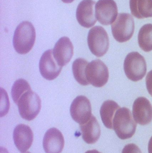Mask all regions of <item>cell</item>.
I'll use <instances>...</instances> for the list:
<instances>
[{"instance_id": "cell-10", "label": "cell", "mask_w": 152, "mask_h": 153, "mask_svg": "<svg viewBox=\"0 0 152 153\" xmlns=\"http://www.w3.org/2000/svg\"><path fill=\"white\" fill-rule=\"evenodd\" d=\"M39 68L42 76L46 80L51 81L59 75L62 67L59 65L54 59L52 50L49 49L41 56Z\"/></svg>"}, {"instance_id": "cell-14", "label": "cell", "mask_w": 152, "mask_h": 153, "mask_svg": "<svg viewBox=\"0 0 152 153\" xmlns=\"http://www.w3.org/2000/svg\"><path fill=\"white\" fill-rule=\"evenodd\" d=\"M64 146V139L61 132L55 128L48 129L43 139V147L46 153H61Z\"/></svg>"}, {"instance_id": "cell-7", "label": "cell", "mask_w": 152, "mask_h": 153, "mask_svg": "<svg viewBox=\"0 0 152 153\" xmlns=\"http://www.w3.org/2000/svg\"><path fill=\"white\" fill-rule=\"evenodd\" d=\"M86 76L89 84L96 87L104 86L109 78V71L106 65L101 60H93L87 64Z\"/></svg>"}, {"instance_id": "cell-12", "label": "cell", "mask_w": 152, "mask_h": 153, "mask_svg": "<svg viewBox=\"0 0 152 153\" xmlns=\"http://www.w3.org/2000/svg\"><path fill=\"white\" fill-rule=\"evenodd\" d=\"M133 114L137 123L142 126L150 124L152 121V106L145 97L137 98L134 102Z\"/></svg>"}, {"instance_id": "cell-28", "label": "cell", "mask_w": 152, "mask_h": 153, "mask_svg": "<svg viewBox=\"0 0 152 153\" xmlns=\"http://www.w3.org/2000/svg\"></svg>"}, {"instance_id": "cell-5", "label": "cell", "mask_w": 152, "mask_h": 153, "mask_svg": "<svg viewBox=\"0 0 152 153\" xmlns=\"http://www.w3.org/2000/svg\"><path fill=\"white\" fill-rule=\"evenodd\" d=\"M112 35L116 41L124 43L132 37L134 32V18L128 13H120L111 26Z\"/></svg>"}, {"instance_id": "cell-4", "label": "cell", "mask_w": 152, "mask_h": 153, "mask_svg": "<svg viewBox=\"0 0 152 153\" xmlns=\"http://www.w3.org/2000/svg\"><path fill=\"white\" fill-rule=\"evenodd\" d=\"M124 69L129 79L134 82H137L142 79L146 74V61L144 57L138 52H132L126 56Z\"/></svg>"}, {"instance_id": "cell-19", "label": "cell", "mask_w": 152, "mask_h": 153, "mask_svg": "<svg viewBox=\"0 0 152 153\" xmlns=\"http://www.w3.org/2000/svg\"><path fill=\"white\" fill-rule=\"evenodd\" d=\"M138 44L145 52L152 50V24H146L140 29L138 35Z\"/></svg>"}, {"instance_id": "cell-18", "label": "cell", "mask_w": 152, "mask_h": 153, "mask_svg": "<svg viewBox=\"0 0 152 153\" xmlns=\"http://www.w3.org/2000/svg\"><path fill=\"white\" fill-rule=\"evenodd\" d=\"M120 108L117 102L111 100H108L103 103L100 109V115L104 125L107 128L113 129V119L117 111Z\"/></svg>"}, {"instance_id": "cell-3", "label": "cell", "mask_w": 152, "mask_h": 153, "mask_svg": "<svg viewBox=\"0 0 152 153\" xmlns=\"http://www.w3.org/2000/svg\"><path fill=\"white\" fill-rule=\"evenodd\" d=\"M17 104L21 117L28 121L35 118L41 108V99L32 90L24 93Z\"/></svg>"}, {"instance_id": "cell-21", "label": "cell", "mask_w": 152, "mask_h": 153, "mask_svg": "<svg viewBox=\"0 0 152 153\" xmlns=\"http://www.w3.org/2000/svg\"><path fill=\"white\" fill-rule=\"evenodd\" d=\"M31 90L30 85L26 80L19 79L15 81L11 90L12 97L14 102L17 104L21 96L24 93Z\"/></svg>"}, {"instance_id": "cell-1", "label": "cell", "mask_w": 152, "mask_h": 153, "mask_svg": "<svg viewBox=\"0 0 152 153\" xmlns=\"http://www.w3.org/2000/svg\"><path fill=\"white\" fill-rule=\"evenodd\" d=\"M35 39V30L33 24L28 21L22 22L14 32L13 47L18 53L26 54L33 48Z\"/></svg>"}, {"instance_id": "cell-6", "label": "cell", "mask_w": 152, "mask_h": 153, "mask_svg": "<svg viewBox=\"0 0 152 153\" xmlns=\"http://www.w3.org/2000/svg\"><path fill=\"white\" fill-rule=\"evenodd\" d=\"M87 44L93 54L102 57L109 50V40L108 33L101 26L93 27L88 32Z\"/></svg>"}, {"instance_id": "cell-26", "label": "cell", "mask_w": 152, "mask_h": 153, "mask_svg": "<svg viewBox=\"0 0 152 153\" xmlns=\"http://www.w3.org/2000/svg\"><path fill=\"white\" fill-rule=\"evenodd\" d=\"M61 1L65 3H71L72 2L74 1V0H61Z\"/></svg>"}, {"instance_id": "cell-8", "label": "cell", "mask_w": 152, "mask_h": 153, "mask_svg": "<svg viewBox=\"0 0 152 153\" xmlns=\"http://www.w3.org/2000/svg\"><path fill=\"white\" fill-rule=\"evenodd\" d=\"M70 113L72 119L79 125L87 122L93 115L89 100L84 96H77L70 105Z\"/></svg>"}, {"instance_id": "cell-9", "label": "cell", "mask_w": 152, "mask_h": 153, "mask_svg": "<svg viewBox=\"0 0 152 153\" xmlns=\"http://www.w3.org/2000/svg\"><path fill=\"white\" fill-rule=\"evenodd\" d=\"M95 16L102 25L112 24L118 15V8L114 0H99L95 6Z\"/></svg>"}, {"instance_id": "cell-2", "label": "cell", "mask_w": 152, "mask_h": 153, "mask_svg": "<svg viewBox=\"0 0 152 153\" xmlns=\"http://www.w3.org/2000/svg\"><path fill=\"white\" fill-rule=\"evenodd\" d=\"M113 126L116 134L120 139H129L134 135L137 123L129 109L124 107L117 111L113 119Z\"/></svg>"}, {"instance_id": "cell-20", "label": "cell", "mask_w": 152, "mask_h": 153, "mask_svg": "<svg viewBox=\"0 0 152 153\" xmlns=\"http://www.w3.org/2000/svg\"><path fill=\"white\" fill-rule=\"evenodd\" d=\"M88 64L86 60L79 58L75 60L72 65V71L74 77L81 85H89L86 76V69Z\"/></svg>"}, {"instance_id": "cell-11", "label": "cell", "mask_w": 152, "mask_h": 153, "mask_svg": "<svg viewBox=\"0 0 152 153\" xmlns=\"http://www.w3.org/2000/svg\"><path fill=\"white\" fill-rule=\"evenodd\" d=\"M93 0H83L79 4L76 16L79 23L84 27L89 28L94 26L97 22L95 5Z\"/></svg>"}, {"instance_id": "cell-24", "label": "cell", "mask_w": 152, "mask_h": 153, "mask_svg": "<svg viewBox=\"0 0 152 153\" xmlns=\"http://www.w3.org/2000/svg\"><path fill=\"white\" fill-rule=\"evenodd\" d=\"M148 152L149 153H152V136L148 144Z\"/></svg>"}, {"instance_id": "cell-23", "label": "cell", "mask_w": 152, "mask_h": 153, "mask_svg": "<svg viewBox=\"0 0 152 153\" xmlns=\"http://www.w3.org/2000/svg\"><path fill=\"white\" fill-rule=\"evenodd\" d=\"M145 80L148 92L152 96V70L148 73Z\"/></svg>"}, {"instance_id": "cell-16", "label": "cell", "mask_w": 152, "mask_h": 153, "mask_svg": "<svg viewBox=\"0 0 152 153\" xmlns=\"http://www.w3.org/2000/svg\"><path fill=\"white\" fill-rule=\"evenodd\" d=\"M80 128L82 138L86 143L93 144L98 141L101 134V127L93 115L87 122L80 125Z\"/></svg>"}, {"instance_id": "cell-17", "label": "cell", "mask_w": 152, "mask_h": 153, "mask_svg": "<svg viewBox=\"0 0 152 153\" xmlns=\"http://www.w3.org/2000/svg\"><path fill=\"white\" fill-rule=\"evenodd\" d=\"M131 13L138 19L152 17V0H129Z\"/></svg>"}, {"instance_id": "cell-22", "label": "cell", "mask_w": 152, "mask_h": 153, "mask_svg": "<svg viewBox=\"0 0 152 153\" xmlns=\"http://www.w3.org/2000/svg\"><path fill=\"white\" fill-rule=\"evenodd\" d=\"M122 153H142L139 147L134 144L127 145L123 148Z\"/></svg>"}, {"instance_id": "cell-13", "label": "cell", "mask_w": 152, "mask_h": 153, "mask_svg": "<svg viewBox=\"0 0 152 153\" xmlns=\"http://www.w3.org/2000/svg\"><path fill=\"white\" fill-rule=\"evenodd\" d=\"M74 53V47L69 38H61L53 50L54 57L59 65L63 67L71 60Z\"/></svg>"}, {"instance_id": "cell-25", "label": "cell", "mask_w": 152, "mask_h": 153, "mask_svg": "<svg viewBox=\"0 0 152 153\" xmlns=\"http://www.w3.org/2000/svg\"><path fill=\"white\" fill-rule=\"evenodd\" d=\"M85 153H101L98 152L96 150H91V151H87Z\"/></svg>"}, {"instance_id": "cell-27", "label": "cell", "mask_w": 152, "mask_h": 153, "mask_svg": "<svg viewBox=\"0 0 152 153\" xmlns=\"http://www.w3.org/2000/svg\"><path fill=\"white\" fill-rule=\"evenodd\" d=\"M31 153L29 152H25V153Z\"/></svg>"}, {"instance_id": "cell-15", "label": "cell", "mask_w": 152, "mask_h": 153, "mask_svg": "<svg viewBox=\"0 0 152 153\" xmlns=\"http://www.w3.org/2000/svg\"><path fill=\"white\" fill-rule=\"evenodd\" d=\"M13 138L15 145L18 150L21 152H25L32 145L34 134L29 126L20 124L14 128Z\"/></svg>"}]
</instances>
